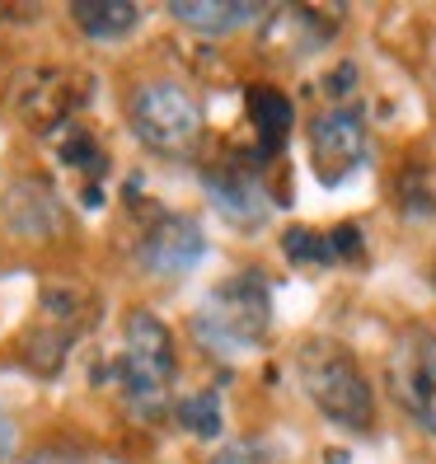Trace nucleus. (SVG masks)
Here are the masks:
<instances>
[{
	"label": "nucleus",
	"mask_w": 436,
	"mask_h": 464,
	"mask_svg": "<svg viewBox=\"0 0 436 464\" xmlns=\"http://www.w3.org/2000/svg\"><path fill=\"white\" fill-rule=\"evenodd\" d=\"M267 329H272V286L258 267H239L226 282H216L188 319V334L198 338V347L221 362L254 352L267 338Z\"/></svg>",
	"instance_id": "nucleus-1"
},
{
	"label": "nucleus",
	"mask_w": 436,
	"mask_h": 464,
	"mask_svg": "<svg viewBox=\"0 0 436 464\" xmlns=\"http://www.w3.org/2000/svg\"><path fill=\"white\" fill-rule=\"evenodd\" d=\"M174 371H179V357H174V338L165 329V319L150 314V310H131L122 319V352L113 357V366H108L127 413L141 418V422L165 413Z\"/></svg>",
	"instance_id": "nucleus-2"
},
{
	"label": "nucleus",
	"mask_w": 436,
	"mask_h": 464,
	"mask_svg": "<svg viewBox=\"0 0 436 464\" xmlns=\"http://www.w3.org/2000/svg\"><path fill=\"white\" fill-rule=\"evenodd\" d=\"M296 375L310 403L319 408L334 427L347 431H371L375 427V394L371 380L362 375V362L334 338H305L296 347Z\"/></svg>",
	"instance_id": "nucleus-3"
},
{
	"label": "nucleus",
	"mask_w": 436,
	"mask_h": 464,
	"mask_svg": "<svg viewBox=\"0 0 436 464\" xmlns=\"http://www.w3.org/2000/svg\"><path fill=\"white\" fill-rule=\"evenodd\" d=\"M94 319H99V300L85 286H75V282H47L38 291V314H34V324L19 338L24 366H29L34 375H43V380H52V375L66 366L71 347L90 334Z\"/></svg>",
	"instance_id": "nucleus-4"
},
{
	"label": "nucleus",
	"mask_w": 436,
	"mask_h": 464,
	"mask_svg": "<svg viewBox=\"0 0 436 464\" xmlns=\"http://www.w3.org/2000/svg\"><path fill=\"white\" fill-rule=\"evenodd\" d=\"M127 122L146 150L170 155V160L188 155L202 141V103L183 85H170V80L136 85V94L127 103Z\"/></svg>",
	"instance_id": "nucleus-5"
},
{
	"label": "nucleus",
	"mask_w": 436,
	"mask_h": 464,
	"mask_svg": "<svg viewBox=\"0 0 436 464\" xmlns=\"http://www.w3.org/2000/svg\"><path fill=\"white\" fill-rule=\"evenodd\" d=\"M385 385L399 403V413L427 436H436V329L413 324V329L394 338L385 362Z\"/></svg>",
	"instance_id": "nucleus-6"
},
{
	"label": "nucleus",
	"mask_w": 436,
	"mask_h": 464,
	"mask_svg": "<svg viewBox=\"0 0 436 464\" xmlns=\"http://www.w3.org/2000/svg\"><path fill=\"white\" fill-rule=\"evenodd\" d=\"M90 99V75L62 71V66H34L15 80L10 108L24 127L34 131H57L71 122V113Z\"/></svg>",
	"instance_id": "nucleus-7"
},
{
	"label": "nucleus",
	"mask_w": 436,
	"mask_h": 464,
	"mask_svg": "<svg viewBox=\"0 0 436 464\" xmlns=\"http://www.w3.org/2000/svg\"><path fill=\"white\" fill-rule=\"evenodd\" d=\"M366 160V118L352 103H334L310 118V169L324 188H338Z\"/></svg>",
	"instance_id": "nucleus-8"
},
{
	"label": "nucleus",
	"mask_w": 436,
	"mask_h": 464,
	"mask_svg": "<svg viewBox=\"0 0 436 464\" xmlns=\"http://www.w3.org/2000/svg\"><path fill=\"white\" fill-rule=\"evenodd\" d=\"M263 165H267V160L258 150H235L226 165H211L202 174V188H207L211 207L221 211L226 221L244 226V230L263 226L267 211H272L267 183H263Z\"/></svg>",
	"instance_id": "nucleus-9"
},
{
	"label": "nucleus",
	"mask_w": 436,
	"mask_h": 464,
	"mask_svg": "<svg viewBox=\"0 0 436 464\" xmlns=\"http://www.w3.org/2000/svg\"><path fill=\"white\" fill-rule=\"evenodd\" d=\"M258 29V47L277 52L286 62H305L315 57L319 47H329L338 24H343V10H324V5H272Z\"/></svg>",
	"instance_id": "nucleus-10"
},
{
	"label": "nucleus",
	"mask_w": 436,
	"mask_h": 464,
	"mask_svg": "<svg viewBox=\"0 0 436 464\" xmlns=\"http://www.w3.org/2000/svg\"><path fill=\"white\" fill-rule=\"evenodd\" d=\"M207 254V235L193 216H174V211H160L155 221L146 226L141 244H136V263L155 277H183L193 272Z\"/></svg>",
	"instance_id": "nucleus-11"
},
{
	"label": "nucleus",
	"mask_w": 436,
	"mask_h": 464,
	"mask_svg": "<svg viewBox=\"0 0 436 464\" xmlns=\"http://www.w3.org/2000/svg\"><path fill=\"white\" fill-rule=\"evenodd\" d=\"M5 221L19 239H47V235L62 230V207H57L47 183L24 179L5 193Z\"/></svg>",
	"instance_id": "nucleus-12"
},
{
	"label": "nucleus",
	"mask_w": 436,
	"mask_h": 464,
	"mask_svg": "<svg viewBox=\"0 0 436 464\" xmlns=\"http://www.w3.org/2000/svg\"><path fill=\"white\" fill-rule=\"evenodd\" d=\"M244 113H249V127H254V136H258V155L263 160H272L282 146H286V136H291V127H296V108H291V99L277 90V85H249L244 90Z\"/></svg>",
	"instance_id": "nucleus-13"
},
{
	"label": "nucleus",
	"mask_w": 436,
	"mask_h": 464,
	"mask_svg": "<svg viewBox=\"0 0 436 464\" xmlns=\"http://www.w3.org/2000/svg\"><path fill=\"white\" fill-rule=\"evenodd\" d=\"M170 14L179 24H188L193 34L221 38V34H235L239 24L263 19L267 10L258 5V0H170Z\"/></svg>",
	"instance_id": "nucleus-14"
},
{
	"label": "nucleus",
	"mask_w": 436,
	"mask_h": 464,
	"mask_svg": "<svg viewBox=\"0 0 436 464\" xmlns=\"http://www.w3.org/2000/svg\"><path fill=\"white\" fill-rule=\"evenodd\" d=\"M71 19L75 29L94 38V43H118L136 29V5L131 0H71Z\"/></svg>",
	"instance_id": "nucleus-15"
},
{
	"label": "nucleus",
	"mask_w": 436,
	"mask_h": 464,
	"mask_svg": "<svg viewBox=\"0 0 436 464\" xmlns=\"http://www.w3.org/2000/svg\"><path fill=\"white\" fill-rule=\"evenodd\" d=\"M394 202L408 221H427L436 211V179L427 165H403L399 179H394Z\"/></svg>",
	"instance_id": "nucleus-16"
},
{
	"label": "nucleus",
	"mask_w": 436,
	"mask_h": 464,
	"mask_svg": "<svg viewBox=\"0 0 436 464\" xmlns=\"http://www.w3.org/2000/svg\"><path fill=\"white\" fill-rule=\"evenodd\" d=\"M174 413H179V427L188 436H198V441L221 436V394H216V390H198V394L179 399Z\"/></svg>",
	"instance_id": "nucleus-17"
},
{
	"label": "nucleus",
	"mask_w": 436,
	"mask_h": 464,
	"mask_svg": "<svg viewBox=\"0 0 436 464\" xmlns=\"http://www.w3.org/2000/svg\"><path fill=\"white\" fill-rule=\"evenodd\" d=\"M282 254L296 263V267H334L338 254H334V239L324 230H310V226H291L282 235Z\"/></svg>",
	"instance_id": "nucleus-18"
},
{
	"label": "nucleus",
	"mask_w": 436,
	"mask_h": 464,
	"mask_svg": "<svg viewBox=\"0 0 436 464\" xmlns=\"http://www.w3.org/2000/svg\"><path fill=\"white\" fill-rule=\"evenodd\" d=\"M62 160H66L71 169H85V174H90V183H85V188H99V174L108 169V155L99 150V141H94V136H90L85 127H71V131H66V141H62Z\"/></svg>",
	"instance_id": "nucleus-19"
},
{
	"label": "nucleus",
	"mask_w": 436,
	"mask_h": 464,
	"mask_svg": "<svg viewBox=\"0 0 436 464\" xmlns=\"http://www.w3.org/2000/svg\"><path fill=\"white\" fill-rule=\"evenodd\" d=\"M211 464H286L282 450L272 441H258V436H244V441H230L211 455Z\"/></svg>",
	"instance_id": "nucleus-20"
},
{
	"label": "nucleus",
	"mask_w": 436,
	"mask_h": 464,
	"mask_svg": "<svg viewBox=\"0 0 436 464\" xmlns=\"http://www.w3.org/2000/svg\"><path fill=\"white\" fill-rule=\"evenodd\" d=\"M329 239H334L338 263H362L366 258V239H362V226L357 221H343L338 230H329Z\"/></svg>",
	"instance_id": "nucleus-21"
},
{
	"label": "nucleus",
	"mask_w": 436,
	"mask_h": 464,
	"mask_svg": "<svg viewBox=\"0 0 436 464\" xmlns=\"http://www.w3.org/2000/svg\"><path fill=\"white\" fill-rule=\"evenodd\" d=\"M24 464H90V455L75 450V446H43V450H34Z\"/></svg>",
	"instance_id": "nucleus-22"
},
{
	"label": "nucleus",
	"mask_w": 436,
	"mask_h": 464,
	"mask_svg": "<svg viewBox=\"0 0 436 464\" xmlns=\"http://www.w3.org/2000/svg\"><path fill=\"white\" fill-rule=\"evenodd\" d=\"M352 85H357V66L352 62H343V66H334L329 75H324V94H334V99L352 94Z\"/></svg>",
	"instance_id": "nucleus-23"
},
{
	"label": "nucleus",
	"mask_w": 436,
	"mask_h": 464,
	"mask_svg": "<svg viewBox=\"0 0 436 464\" xmlns=\"http://www.w3.org/2000/svg\"><path fill=\"white\" fill-rule=\"evenodd\" d=\"M10 450H15V422H10L5 408H0V459H10Z\"/></svg>",
	"instance_id": "nucleus-24"
},
{
	"label": "nucleus",
	"mask_w": 436,
	"mask_h": 464,
	"mask_svg": "<svg viewBox=\"0 0 436 464\" xmlns=\"http://www.w3.org/2000/svg\"><path fill=\"white\" fill-rule=\"evenodd\" d=\"M431 85H436V47H431Z\"/></svg>",
	"instance_id": "nucleus-25"
},
{
	"label": "nucleus",
	"mask_w": 436,
	"mask_h": 464,
	"mask_svg": "<svg viewBox=\"0 0 436 464\" xmlns=\"http://www.w3.org/2000/svg\"><path fill=\"white\" fill-rule=\"evenodd\" d=\"M431 282H436V267H431Z\"/></svg>",
	"instance_id": "nucleus-26"
}]
</instances>
